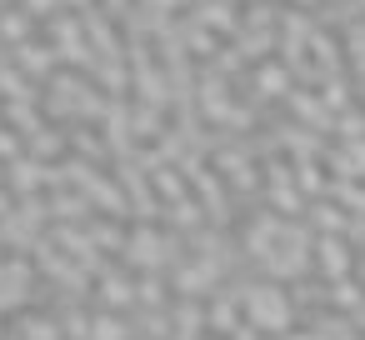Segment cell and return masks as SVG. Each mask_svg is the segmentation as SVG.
<instances>
[{
  "label": "cell",
  "instance_id": "obj_5",
  "mask_svg": "<svg viewBox=\"0 0 365 340\" xmlns=\"http://www.w3.org/2000/svg\"><path fill=\"white\" fill-rule=\"evenodd\" d=\"M96 340H125L120 320H96Z\"/></svg>",
  "mask_w": 365,
  "mask_h": 340
},
{
  "label": "cell",
  "instance_id": "obj_1",
  "mask_svg": "<svg viewBox=\"0 0 365 340\" xmlns=\"http://www.w3.org/2000/svg\"><path fill=\"white\" fill-rule=\"evenodd\" d=\"M250 315H255L260 330H285V320H290V310H285V300L275 290H255L250 295Z\"/></svg>",
  "mask_w": 365,
  "mask_h": 340
},
{
  "label": "cell",
  "instance_id": "obj_6",
  "mask_svg": "<svg viewBox=\"0 0 365 340\" xmlns=\"http://www.w3.org/2000/svg\"><path fill=\"white\" fill-rule=\"evenodd\" d=\"M260 91H285V71H260Z\"/></svg>",
  "mask_w": 365,
  "mask_h": 340
},
{
  "label": "cell",
  "instance_id": "obj_4",
  "mask_svg": "<svg viewBox=\"0 0 365 340\" xmlns=\"http://www.w3.org/2000/svg\"><path fill=\"white\" fill-rule=\"evenodd\" d=\"M26 340H56L51 320H26Z\"/></svg>",
  "mask_w": 365,
  "mask_h": 340
},
{
  "label": "cell",
  "instance_id": "obj_2",
  "mask_svg": "<svg viewBox=\"0 0 365 340\" xmlns=\"http://www.w3.org/2000/svg\"><path fill=\"white\" fill-rule=\"evenodd\" d=\"M11 180H16V190H31V185L46 180V170H41L36 160H16V165H11Z\"/></svg>",
  "mask_w": 365,
  "mask_h": 340
},
{
  "label": "cell",
  "instance_id": "obj_3",
  "mask_svg": "<svg viewBox=\"0 0 365 340\" xmlns=\"http://www.w3.org/2000/svg\"><path fill=\"white\" fill-rule=\"evenodd\" d=\"M101 295H106L110 305H125V300H130V285H125V280H106V290H101Z\"/></svg>",
  "mask_w": 365,
  "mask_h": 340
}]
</instances>
